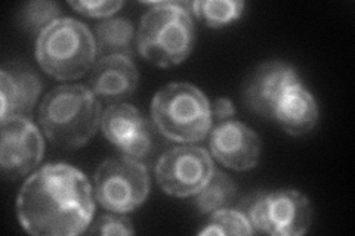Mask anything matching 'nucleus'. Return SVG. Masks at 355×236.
<instances>
[{"instance_id":"b1692460","label":"nucleus","mask_w":355,"mask_h":236,"mask_svg":"<svg viewBox=\"0 0 355 236\" xmlns=\"http://www.w3.org/2000/svg\"><path fill=\"white\" fill-rule=\"evenodd\" d=\"M210 114H212V121L219 125V122L232 120L236 116V108L228 98H218L214 104H210Z\"/></svg>"},{"instance_id":"20e7f679","label":"nucleus","mask_w":355,"mask_h":236,"mask_svg":"<svg viewBox=\"0 0 355 236\" xmlns=\"http://www.w3.org/2000/svg\"><path fill=\"white\" fill-rule=\"evenodd\" d=\"M36 58L44 73L57 80L71 82L92 70L98 48L92 31L83 22L60 18L37 36Z\"/></svg>"},{"instance_id":"6ab92c4d","label":"nucleus","mask_w":355,"mask_h":236,"mask_svg":"<svg viewBox=\"0 0 355 236\" xmlns=\"http://www.w3.org/2000/svg\"><path fill=\"white\" fill-rule=\"evenodd\" d=\"M253 226L249 217L240 210L230 207L210 215L207 226L198 230V235H253Z\"/></svg>"},{"instance_id":"7ed1b4c3","label":"nucleus","mask_w":355,"mask_h":236,"mask_svg":"<svg viewBox=\"0 0 355 236\" xmlns=\"http://www.w3.org/2000/svg\"><path fill=\"white\" fill-rule=\"evenodd\" d=\"M141 18L137 48L148 62L169 69L184 62L196 44V28L187 2H154Z\"/></svg>"},{"instance_id":"4be33fe9","label":"nucleus","mask_w":355,"mask_h":236,"mask_svg":"<svg viewBox=\"0 0 355 236\" xmlns=\"http://www.w3.org/2000/svg\"><path fill=\"white\" fill-rule=\"evenodd\" d=\"M153 151V131L151 127L147 126L141 129L135 136H133L125 146H121L120 152L123 154V156L135 161H144L150 155Z\"/></svg>"},{"instance_id":"9b49d317","label":"nucleus","mask_w":355,"mask_h":236,"mask_svg":"<svg viewBox=\"0 0 355 236\" xmlns=\"http://www.w3.org/2000/svg\"><path fill=\"white\" fill-rule=\"evenodd\" d=\"M210 155L222 165L236 172H246L257 167L262 143L252 127L237 120L219 122L209 133Z\"/></svg>"},{"instance_id":"0eeeda50","label":"nucleus","mask_w":355,"mask_h":236,"mask_svg":"<svg viewBox=\"0 0 355 236\" xmlns=\"http://www.w3.org/2000/svg\"><path fill=\"white\" fill-rule=\"evenodd\" d=\"M253 230L272 236H301L313 223V206L295 189L258 195L244 211Z\"/></svg>"},{"instance_id":"4468645a","label":"nucleus","mask_w":355,"mask_h":236,"mask_svg":"<svg viewBox=\"0 0 355 236\" xmlns=\"http://www.w3.org/2000/svg\"><path fill=\"white\" fill-rule=\"evenodd\" d=\"M274 118L292 136H304L313 130L320 118L315 98L302 84L288 87L275 108Z\"/></svg>"},{"instance_id":"f8f14e48","label":"nucleus","mask_w":355,"mask_h":236,"mask_svg":"<svg viewBox=\"0 0 355 236\" xmlns=\"http://www.w3.org/2000/svg\"><path fill=\"white\" fill-rule=\"evenodd\" d=\"M42 78L30 66L9 64L0 70V120L9 117L31 118L42 93Z\"/></svg>"},{"instance_id":"423d86ee","label":"nucleus","mask_w":355,"mask_h":236,"mask_svg":"<svg viewBox=\"0 0 355 236\" xmlns=\"http://www.w3.org/2000/svg\"><path fill=\"white\" fill-rule=\"evenodd\" d=\"M150 174L141 161L110 158L95 173V198L110 212L128 215L147 201Z\"/></svg>"},{"instance_id":"ddd939ff","label":"nucleus","mask_w":355,"mask_h":236,"mask_svg":"<svg viewBox=\"0 0 355 236\" xmlns=\"http://www.w3.org/2000/svg\"><path fill=\"white\" fill-rule=\"evenodd\" d=\"M139 83L138 69L129 56L113 55L98 58L89 75V89L95 96L121 100L133 95Z\"/></svg>"},{"instance_id":"5701e85b","label":"nucleus","mask_w":355,"mask_h":236,"mask_svg":"<svg viewBox=\"0 0 355 236\" xmlns=\"http://www.w3.org/2000/svg\"><path fill=\"white\" fill-rule=\"evenodd\" d=\"M69 5L82 15L91 17V18H108L111 15H114L116 12L123 6V2L121 0H107V2H87V0H80V2H69Z\"/></svg>"},{"instance_id":"6e6552de","label":"nucleus","mask_w":355,"mask_h":236,"mask_svg":"<svg viewBox=\"0 0 355 236\" xmlns=\"http://www.w3.org/2000/svg\"><path fill=\"white\" fill-rule=\"evenodd\" d=\"M215 165L205 148L194 145L166 151L155 164V179L163 192L176 198L197 195L215 173Z\"/></svg>"},{"instance_id":"2eb2a0df","label":"nucleus","mask_w":355,"mask_h":236,"mask_svg":"<svg viewBox=\"0 0 355 236\" xmlns=\"http://www.w3.org/2000/svg\"><path fill=\"white\" fill-rule=\"evenodd\" d=\"M147 126V120L139 109L129 104H114L101 116V130L108 142L120 149L135 134Z\"/></svg>"},{"instance_id":"aec40b11","label":"nucleus","mask_w":355,"mask_h":236,"mask_svg":"<svg viewBox=\"0 0 355 236\" xmlns=\"http://www.w3.org/2000/svg\"><path fill=\"white\" fill-rule=\"evenodd\" d=\"M61 8L55 2L46 0H35L28 2L19 10L18 21L21 27L31 35H40V33L49 27L53 21L60 19Z\"/></svg>"},{"instance_id":"a211bd4d","label":"nucleus","mask_w":355,"mask_h":236,"mask_svg":"<svg viewBox=\"0 0 355 236\" xmlns=\"http://www.w3.org/2000/svg\"><path fill=\"white\" fill-rule=\"evenodd\" d=\"M244 6L240 0H197L191 3V10L207 27L219 28L239 19Z\"/></svg>"},{"instance_id":"dca6fc26","label":"nucleus","mask_w":355,"mask_h":236,"mask_svg":"<svg viewBox=\"0 0 355 236\" xmlns=\"http://www.w3.org/2000/svg\"><path fill=\"white\" fill-rule=\"evenodd\" d=\"M137 39L135 28L128 18H107L95 28L98 58L104 56H133V40Z\"/></svg>"},{"instance_id":"1a4fd4ad","label":"nucleus","mask_w":355,"mask_h":236,"mask_svg":"<svg viewBox=\"0 0 355 236\" xmlns=\"http://www.w3.org/2000/svg\"><path fill=\"white\" fill-rule=\"evenodd\" d=\"M0 165L8 179L17 181L40 164L44 154V140L31 118L9 117L0 120Z\"/></svg>"},{"instance_id":"412c9836","label":"nucleus","mask_w":355,"mask_h":236,"mask_svg":"<svg viewBox=\"0 0 355 236\" xmlns=\"http://www.w3.org/2000/svg\"><path fill=\"white\" fill-rule=\"evenodd\" d=\"M91 226L92 228L89 229V233L91 235L126 236V235L135 233V230H133L132 220L123 215H119V212H114V215H104L94 224H91Z\"/></svg>"},{"instance_id":"9d476101","label":"nucleus","mask_w":355,"mask_h":236,"mask_svg":"<svg viewBox=\"0 0 355 236\" xmlns=\"http://www.w3.org/2000/svg\"><path fill=\"white\" fill-rule=\"evenodd\" d=\"M302 83L292 65L266 61L258 65L243 86V100L248 109L265 118H274L275 108L288 87Z\"/></svg>"},{"instance_id":"39448f33","label":"nucleus","mask_w":355,"mask_h":236,"mask_svg":"<svg viewBox=\"0 0 355 236\" xmlns=\"http://www.w3.org/2000/svg\"><path fill=\"white\" fill-rule=\"evenodd\" d=\"M151 118L166 139L181 143L203 140L214 125L209 99L198 87L185 82L171 83L154 95Z\"/></svg>"},{"instance_id":"f3484780","label":"nucleus","mask_w":355,"mask_h":236,"mask_svg":"<svg viewBox=\"0 0 355 236\" xmlns=\"http://www.w3.org/2000/svg\"><path fill=\"white\" fill-rule=\"evenodd\" d=\"M237 195V185L224 172L215 170L212 177L205 188L196 197V207L203 215H214V212L230 207Z\"/></svg>"},{"instance_id":"f257e3e1","label":"nucleus","mask_w":355,"mask_h":236,"mask_svg":"<svg viewBox=\"0 0 355 236\" xmlns=\"http://www.w3.org/2000/svg\"><path fill=\"white\" fill-rule=\"evenodd\" d=\"M95 215L94 189L86 174L65 163L33 172L17 197L21 228L35 236H77Z\"/></svg>"},{"instance_id":"f03ea898","label":"nucleus","mask_w":355,"mask_h":236,"mask_svg":"<svg viewBox=\"0 0 355 236\" xmlns=\"http://www.w3.org/2000/svg\"><path fill=\"white\" fill-rule=\"evenodd\" d=\"M101 104L80 84H62L44 95L39 107V125L53 145L77 149L91 140L101 126Z\"/></svg>"}]
</instances>
